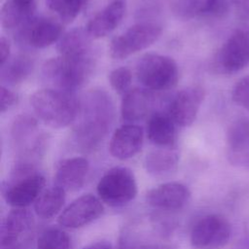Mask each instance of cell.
<instances>
[{
	"label": "cell",
	"mask_w": 249,
	"mask_h": 249,
	"mask_svg": "<svg viewBox=\"0 0 249 249\" xmlns=\"http://www.w3.org/2000/svg\"><path fill=\"white\" fill-rule=\"evenodd\" d=\"M115 115L114 102L102 89L89 90L79 100V112L73 123V139L85 152L95 150L104 140Z\"/></svg>",
	"instance_id": "6da1fadb"
},
{
	"label": "cell",
	"mask_w": 249,
	"mask_h": 249,
	"mask_svg": "<svg viewBox=\"0 0 249 249\" xmlns=\"http://www.w3.org/2000/svg\"><path fill=\"white\" fill-rule=\"evenodd\" d=\"M95 61V54L83 57L58 55L44 63L42 74L53 89L74 93L89 79Z\"/></svg>",
	"instance_id": "7a4b0ae2"
},
{
	"label": "cell",
	"mask_w": 249,
	"mask_h": 249,
	"mask_svg": "<svg viewBox=\"0 0 249 249\" xmlns=\"http://www.w3.org/2000/svg\"><path fill=\"white\" fill-rule=\"evenodd\" d=\"M30 103L37 117L53 128H62L73 124L79 112V100L74 93L53 88L35 91Z\"/></svg>",
	"instance_id": "3957f363"
},
{
	"label": "cell",
	"mask_w": 249,
	"mask_h": 249,
	"mask_svg": "<svg viewBox=\"0 0 249 249\" xmlns=\"http://www.w3.org/2000/svg\"><path fill=\"white\" fill-rule=\"evenodd\" d=\"M137 80L147 89L164 91L175 87L179 78L176 61L164 54L146 53L136 63Z\"/></svg>",
	"instance_id": "277c9868"
},
{
	"label": "cell",
	"mask_w": 249,
	"mask_h": 249,
	"mask_svg": "<svg viewBox=\"0 0 249 249\" xmlns=\"http://www.w3.org/2000/svg\"><path fill=\"white\" fill-rule=\"evenodd\" d=\"M96 191L102 202L112 207H121L135 198L138 188L132 170L124 166H115L107 170L99 179Z\"/></svg>",
	"instance_id": "5b68a950"
},
{
	"label": "cell",
	"mask_w": 249,
	"mask_h": 249,
	"mask_svg": "<svg viewBox=\"0 0 249 249\" xmlns=\"http://www.w3.org/2000/svg\"><path fill=\"white\" fill-rule=\"evenodd\" d=\"M45 184V177L35 171L32 165L21 163L16 169L15 180L5 191V200L14 208H26L35 203Z\"/></svg>",
	"instance_id": "8992f818"
},
{
	"label": "cell",
	"mask_w": 249,
	"mask_h": 249,
	"mask_svg": "<svg viewBox=\"0 0 249 249\" xmlns=\"http://www.w3.org/2000/svg\"><path fill=\"white\" fill-rule=\"evenodd\" d=\"M161 32V26L156 22L136 23L111 41L110 55L115 59L126 58L153 45Z\"/></svg>",
	"instance_id": "52a82bcc"
},
{
	"label": "cell",
	"mask_w": 249,
	"mask_h": 249,
	"mask_svg": "<svg viewBox=\"0 0 249 249\" xmlns=\"http://www.w3.org/2000/svg\"><path fill=\"white\" fill-rule=\"evenodd\" d=\"M231 236V226L222 215L207 214L197 219L190 232V242L195 249H221Z\"/></svg>",
	"instance_id": "ba28073f"
},
{
	"label": "cell",
	"mask_w": 249,
	"mask_h": 249,
	"mask_svg": "<svg viewBox=\"0 0 249 249\" xmlns=\"http://www.w3.org/2000/svg\"><path fill=\"white\" fill-rule=\"evenodd\" d=\"M249 65V28L232 33L213 58V67L220 74H233Z\"/></svg>",
	"instance_id": "9c48e42d"
},
{
	"label": "cell",
	"mask_w": 249,
	"mask_h": 249,
	"mask_svg": "<svg viewBox=\"0 0 249 249\" xmlns=\"http://www.w3.org/2000/svg\"><path fill=\"white\" fill-rule=\"evenodd\" d=\"M62 35V22L49 17H34L17 32L18 41L34 49L47 48L59 41Z\"/></svg>",
	"instance_id": "30bf717a"
},
{
	"label": "cell",
	"mask_w": 249,
	"mask_h": 249,
	"mask_svg": "<svg viewBox=\"0 0 249 249\" xmlns=\"http://www.w3.org/2000/svg\"><path fill=\"white\" fill-rule=\"evenodd\" d=\"M103 212L104 206L101 199L87 194L73 200L60 212L58 223L67 229H79L100 218Z\"/></svg>",
	"instance_id": "8fae6325"
},
{
	"label": "cell",
	"mask_w": 249,
	"mask_h": 249,
	"mask_svg": "<svg viewBox=\"0 0 249 249\" xmlns=\"http://www.w3.org/2000/svg\"><path fill=\"white\" fill-rule=\"evenodd\" d=\"M204 99V90L198 86H192L180 90L171 100L168 115L179 126L191 125L196 119Z\"/></svg>",
	"instance_id": "7c38bea8"
},
{
	"label": "cell",
	"mask_w": 249,
	"mask_h": 249,
	"mask_svg": "<svg viewBox=\"0 0 249 249\" xmlns=\"http://www.w3.org/2000/svg\"><path fill=\"white\" fill-rule=\"evenodd\" d=\"M191 199L189 188L179 182H166L147 193L146 201L156 209L176 211L184 208Z\"/></svg>",
	"instance_id": "4fadbf2b"
},
{
	"label": "cell",
	"mask_w": 249,
	"mask_h": 249,
	"mask_svg": "<svg viewBox=\"0 0 249 249\" xmlns=\"http://www.w3.org/2000/svg\"><path fill=\"white\" fill-rule=\"evenodd\" d=\"M226 153L232 165L249 167V119L240 118L230 124L226 135Z\"/></svg>",
	"instance_id": "5bb4252c"
},
{
	"label": "cell",
	"mask_w": 249,
	"mask_h": 249,
	"mask_svg": "<svg viewBox=\"0 0 249 249\" xmlns=\"http://www.w3.org/2000/svg\"><path fill=\"white\" fill-rule=\"evenodd\" d=\"M144 142V132L135 124H125L118 127L109 143V152L118 160H127L137 155Z\"/></svg>",
	"instance_id": "9a60e30c"
},
{
	"label": "cell",
	"mask_w": 249,
	"mask_h": 249,
	"mask_svg": "<svg viewBox=\"0 0 249 249\" xmlns=\"http://www.w3.org/2000/svg\"><path fill=\"white\" fill-rule=\"evenodd\" d=\"M124 13V0H111L89 20L85 29L91 39L106 37L119 26Z\"/></svg>",
	"instance_id": "2e32d148"
},
{
	"label": "cell",
	"mask_w": 249,
	"mask_h": 249,
	"mask_svg": "<svg viewBox=\"0 0 249 249\" xmlns=\"http://www.w3.org/2000/svg\"><path fill=\"white\" fill-rule=\"evenodd\" d=\"M228 0H176L173 13L181 18H222L229 11Z\"/></svg>",
	"instance_id": "e0dca14e"
},
{
	"label": "cell",
	"mask_w": 249,
	"mask_h": 249,
	"mask_svg": "<svg viewBox=\"0 0 249 249\" xmlns=\"http://www.w3.org/2000/svg\"><path fill=\"white\" fill-rule=\"evenodd\" d=\"M89 163L84 157H72L63 160L56 168L54 181L55 185L65 192L80 190L87 178Z\"/></svg>",
	"instance_id": "ac0fdd59"
},
{
	"label": "cell",
	"mask_w": 249,
	"mask_h": 249,
	"mask_svg": "<svg viewBox=\"0 0 249 249\" xmlns=\"http://www.w3.org/2000/svg\"><path fill=\"white\" fill-rule=\"evenodd\" d=\"M11 134L14 143L26 152H39L43 145L44 135L39 130L38 122L29 115H19L14 120Z\"/></svg>",
	"instance_id": "d6986e66"
},
{
	"label": "cell",
	"mask_w": 249,
	"mask_h": 249,
	"mask_svg": "<svg viewBox=\"0 0 249 249\" xmlns=\"http://www.w3.org/2000/svg\"><path fill=\"white\" fill-rule=\"evenodd\" d=\"M36 8L35 0H7L0 12L2 27L18 32L35 17Z\"/></svg>",
	"instance_id": "ffe728a7"
},
{
	"label": "cell",
	"mask_w": 249,
	"mask_h": 249,
	"mask_svg": "<svg viewBox=\"0 0 249 249\" xmlns=\"http://www.w3.org/2000/svg\"><path fill=\"white\" fill-rule=\"evenodd\" d=\"M32 214L25 208H14L3 219L0 229L1 248L18 243L21 235L32 227Z\"/></svg>",
	"instance_id": "44dd1931"
},
{
	"label": "cell",
	"mask_w": 249,
	"mask_h": 249,
	"mask_svg": "<svg viewBox=\"0 0 249 249\" xmlns=\"http://www.w3.org/2000/svg\"><path fill=\"white\" fill-rule=\"evenodd\" d=\"M176 126L168 114L155 113L147 123V136L159 148L174 149L177 143Z\"/></svg>",
	"instance_id": "7402d4cb"
},
{
	"label": "cell",
	"mask_w": 249,
	"mask_h": 249,
	"mask_svg": "<svg viewBox=\"0 0 249 249\" xmlns=\"http://www.w3.org/2000/svg\"><path fill=\"white\" fill-rule=\"evenodd\" d=\"M152 106L153 96L150 91L142 89H130L122 98V118L128 124H133L144 119Z\"/></svg>",
	"instance_id": "603a6c76"
},
{
	"label": "cell",
	"mask_w": 249,
	"mask_h": 249,
	"mask_svg": "<svg viewBox=\"0 0 249 249\" xmlns=\"http://www.w3.org/2000/svg\"><path fill=\"white\" fill-rule=\"evenodd\" d=\"M91 38L86 29L74 28L62 35L57 44L59 55L68 57H83L94 55Z\"/></svg>",
	"instance_id": "cb8c5ba5"
},
{
	"label": "cell",
	"mask_w": 249,
	"mask_h": 249,
	"mask_svg": "<svg viewBox=\"0 0 249 249\" xmlns=\"http://www.w3.org/2000/svg\"><path fill=\"white\" fill-rule=\"evenodd\" d=\"M179 156L174 149L158 148L149 152L144 160L146 171L157 178L171 175L177 170Z\"/></svg>",
	"instance_id": "d4e9b609"
},
{
	"label": "cell",
	"mask_w": 249,
	"mask_h": 249,
	"mask_svg": "<svg viewBox=\"0 0 249 249\" xmlns=\"http://www.w3.org/2000/svg\"><path fill=\"white\" fill-rule=\"evenodd\" d=\"M33 60L26 54H18L0 66V81L2 86H16L23 81L31 74L33 70Z\"/></svg>",
	"instance_id": "484cf974"
},
{
	"label": "cell",
	"mask_w": 249,
	"mask_h": 249,
	"mask_svg": "<svg viewBox=\"0 0 249 249\" xmlns=\"http://www.w3.org/2000/svg\"><path fill=\"white\" fill-rule=\"evenodd\" d=\"M66 192L57 185L45 188L34 203V210L41 219H51L62 209Z\"/></svg>",
	"instance_id": "4316f807"
},
{
	"label": "cell",
	"mask_w": 249,
	"mask_h": 249,
	"mask_svg": "<svg viewBox=\"0 0 249 249\" xmlns=\"http://www.w3.org/2000/svg\"><path fill=\"white\" fill-rule=\"evenodd\" d=\"M37 249H71V238L59 228H47L38 236Z\"/></svg>",
	"instance_id": "83f0119b"
},
{
	"label": "cell",
	"mask_w": 249,
	"mask_h": 249,
	"mask_svg": "<svg viewBox=\"0 0 249 249\" xmlns=\"http://www.w3.org/2000/svg\"><path fill=\"white\" fill-rule=\"evenodd\" d=\"M87 0H47L48 8L54 13L59 21L71 23L82 11Z\"/></svg>",
	"instance_id": "f1b7e54d"
},
{
	"label": "cell",
	"mask_w": 249,
	"mask_h": 249,
	"mask_svg": "<svg viewBox=\"0 0 249 249\" xmlns=\"http://www.w3.org/2000/svg\"><path fill=\"white\" fill-rule=\"evenodd\" d=\"M132 81L131 71L125 67H118L112 70L109 74V82L111 87L119 93L124 95L130 89V85Z\"/></svg>",
	"instance_id": "f546056e"
},
{
	"label": "cell",
	"mask_w": 249,
	"mask_h": 249,
	"mask_svg": "<svg viewBox=\"0 0 249 249\" xmlns=\"http://www.w3.org/2000/svg\"><path fill=\"white\" fill-rule=\"evenodd\" d=\"M231 98L238 106L249 111V75L235 83L231 90Z\"/></svg>",
	"instance_id": "4dcf8cb0"
},
{
	"label": "cell",
	"mask_w": 249,
	"mask_h": 249,
	"mask_svg": "<svg viewBox=\"0 0 249 249\" xmlns=\"http://www.w3.org/2000/svg\"><path fill=\"white\" fill-rule=\"evenodd\" d=\"M0 94H1V113H5L6 111L10 110L18 101V94L6 86L1 85Z\"/></svg>",
	"instance_id": "1f68e13d"
},
{
	"label": "cell",
	"mask_w": 249,
	"mask_h": 249,
	"mask_svg": "<svg viewBox=\"0 0 249 249\" xmlns=\"http://www.w3.org/2000/svg\"><path fill=\"white\" fill-rule=\"evenodd\" d=\"M231 2L238 18L249 19V0H231Z\"/></svg>",
	"instance_id": "d6a6232c"
},
{
	"label": "cell",
	"mask_w": 249,
	"mask_h": 249,
	"mask_svg": "<svg viewBox=\"0 0 249 249\" xmlns=\"http://www.w3.org/2000/svg\"><path fill=\"white\" fill-rule=\"evenodd\" d=\"M125 249H172L169 245L159 242H135L128 244Z\"/></svg>",
	"instance_id": "836d02e7"
},
{
	"label": "cell",
	"mask_w": 249,
	"mask_h": 249,
	"mask_svg": "<svg viewBox=\"0 0 249 249\" xmlns=\"http://www.w3.org/2000/svg\"><path fill=\"white\" fill-rule=\"evenodd\" d=\"M10 53H11V45L9 40L1 36L0 38V66L4 65L8 59L10 58Z\"/></svg>",
	"instance_id": "e575fe53"
},
{
	"label": "cell",
	"mask_w": 249,
	"mask_h": 249,
	"mask_svg": "<svg viewBox=\"0 0 249 249\" xmlns=\"http://www.w3.org/2000/svg\"><path fill=\"white\" fill-rule=\"evenodd\" d=\"M83 249H116L111 243L106 241H97L89 244L88 246L84 247Z\"/></svg>",
	"instance_id": "d590c367"
},
{
	"label": "cell",
	"mask_w": 249,
	"mask_h": 249,
	"mask_svg": "<svg viewBox=\"0 0 249 249\" xmlns=\"http://www.w3.org/2000/svg\"><path fill=\"white\" fill-rule=\"evenodd\" d=\"M2 249H23V248L18 243V244H15V245H13V246H9V247L2 248Z\"/></svg>",
	"instance_id": "8d00e7d4"
},
{
	"label": "cell",
	"mask_w": 249,
	"mask_h": 249,
	"mask_svg": "<svg viewBox=\"0 0 249 249\" xmlns=\"http://www.w3.org/2000/svg\"><path fill=\"white\" fill-rule=\"evenodd\" d=\"M241 247L242 249H249V239H247V241H245V243Z\"/></svg>",
	"instance_id": "74e56055"
},
{
	"label": "cell",
	"mask_w": 249,
	"mask_h": 249,
	"mask_svg": "<svg viewBox=\"0 0 249 249\" xmlns=\"http://www.w3.org/2000/svg\"><path fill=\"white\" fill-rule=\"evenodd\" d=\"M237 249H242V247H240V248H237Z\"/></svg>",
	"instance_id": "f35d334b"
}]
</instances>
